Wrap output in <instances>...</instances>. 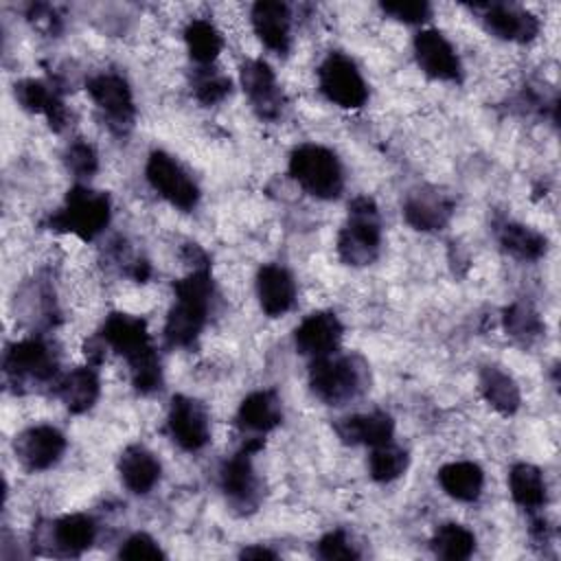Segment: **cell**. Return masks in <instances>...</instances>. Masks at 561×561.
Returning a JSON list of instances; mask_svg holds the SVG:
<instances>
[{
  "label": "cell",
  "instance_id": "cell-6",
  "mask_svg": "<svg viewBox=\"0 0 561 561\" xmlns=\"http://www.w3.org/2000/svg\"><path fill=\"white\" fill-rule=\"evenodd\" d=\"M110 215L112 204L107 193L77 184L68 191L64 208L48 219V226L59 232H72L83 241H92L110 224Z\"/></svg>",
  "mask_w": 561,
  "mask_h": 561
},
{
  "label": "cell",
  "instance_id": "cell-11",
  "mask_svg": "<svg viewBox=\"0 0 561 561\" xmlns=\"http://www.w3.org/2000/svg\"><path fill=\"white\" fill-rule=\"evenodd\" d=\"M88 92L96 103V107L105 114L112 129L125 131L127 127H131L136 116V105H134L131 90L123 77L112 72L96 75L88 81Z\"/></svg>",
  "mask_w": 561,
  "mask_h": 561
},
{
  "label": "cell",
  "instance_id": "cell-40",
  "mask_svg": "<svg viewBox=\"0 0 561 561\" xmlns=\"http://www.w3.org/2000/svg\"><path fill=\"white\" fill-rule=\"evenodd\" d=\"M241 559H276V552L265 548V546H250V548H243Z\"/></svg>",
  "mask_w": 561,
  "mask_h": 561
},
{
  "label": "cell",
  "instance_id": "cell-26",
  "mask_svg": "<svg viewBox=\"0 0 561 561\" xmlns=\"http://www.w3.org/2000/svg\"><path fill=\"white\" fill-rule=\"evenodd\" d=\"M101 386L92 368H77L57 383V394L72 414L88 412L99 399Z\"/></svg>",
  "mask_w": 561,
  "mask_h": 561
},
{
  "label": "cell",
  "instance_id": "cell-20",
  "mask_svg": "<svg viewBox=\"0 0 561 561\" xmlns=\"http://www.w3.org/2000/svg\"><path fill=\"white\" fill-rule=\"evenodd\" d=\"M335 432L346 445L379 447L392 440L394 421L388 412L375 410L368 414H353L335 423Z\"/></svg>",
  "mask_w": 561,
  "mask_h": 561
},
{
  "label": "cell",
  "instance_id": "cell-7",
  "mask_svg": "<svg viewBox=\"0 0 561 561\" xmlns=\"http://www.w3.org/2000/svg\"><path fill=\"white\" fill-rule=\"evenodd\" d=\"M263 449V438H250L219 469V484L228 502L241 511H254L261 500V484L252 467V456Z\"/></svg>",
  "mask_w": 561,
  "mask_h": 561
},
{
  "label": "cell",
  "instance_id": "cell-34",
  "mask_svg": "<svg viewBox=\"0 0 561 561\" xmlns=\"http://www.w3.org/2000/svg\"><path fill=\"white\" fill-rule=\"evenodd\" d=\"M504 329L508 335L519 340H533L541 335V320L539 313L528 302H515L504 311Z\"/></svg>",
  "mask_w": 561,
  "mask_h": 561
},
{
  "label": "cell",
  "instance_id": "cell-36",
  "mask_svg": "<svg viewBox=\"0 0 561 561\" xmlns=\"http://www.w3.org/2000/svg\"><path fill=\"white\" fill-rule=\"evenodd\" d=\"M66 164H68V169H70L77 178H90V175L96 171L99 160H96L94 149H92L88 142L77 140V142H72V145L68 147V151H66Z\"/></svg>",
  "mask_w": 561,
  "mask_h": 561
},
{
  "label": "cell",
  "instance_id": "cell-9",
  "mask_svg": "<svg viewBox=\"0 0 561 561\" xmlns=\"http://www.w3.org/2000/svg\"><path fill=\"white\" fill-rule=\"evenodd\" d=\"M2 366H4V375L13 383H22V381L44 383L55 377L57 357L44 340L31 337V340H22L7 346Z\"/></svg>",
  "mask_w": 561,
  "mask_h": 561
},
{
  "label": "cell",
  "instance_id": "cell-38",
  "mask_svg": "<svg viewBox=\"0 0 561 561\" xmlns=\"http://www.w3.org/2000/svg\"><path fill=\"white\" fill-rule=\"evenodd\" d=\"M121 559L138 561V559H164V552L160 546L147 535V533H136L131 535L118 550Z\"/></svg>",
  "mask_w": 561,
  "mask_h": 561
},
{
  "label": "cell",
  "instance_id": "cell-15",
  "mask_svg": "<svg viewBox=\"0 0 561 561\" xmlns=\"http://www.w3.org/2000/svg\"><path fill=\"white\" fill-rule=\"evenodd\" d=\"M414 55L425 75L440 81H460V61L454 46L436 28L419 31L414 37Z\"/></svg>",
  "mask_w": 561,
  "mask_h": 561
},
{
  "label": "cell",
  "instance_id": "cell-12",
  "mask_svg": "<svg viewBox=\"0 0 561 561\" xmlns=\"http://www.w3.org/2000/svg\"><path fill=\"white\" fill-rule=\"evenodd\" d=\"M167 427L171 438L186 451L202 449L210 438L206 408L197 399L184 394H175L171 399Z\"/></svg>",
  "mask_w": 561,
  "mask_h": 561
},
{
  "label": "cell",
  "instance_id": "cell-32",
  "mask_svg": "<svg viewBox=\"0 0 561 561\" xmlns=\"http://www.w3.org/2000/svg\"><path fill=\"white\" fill-rule=\"evenodd\" d=\"M432 550L436 557L447 561L469 559L476 550V537L460 524H443L432 537Z\"/></svg>",
  "mask_w": 561,
  "mask_h": 561
},
{
  "label": "cell",
  "instance_id": "cell-16",
  "mask_svg": "<svg viewBox=\"0 0 561 561\" xmlns=\"http://www.w3.org/2000/svg\"><path fill=\"white\" fill-rule=\"evenodd\" d=\"M454 213V202L447 193H440L438 188L423 186L412 191L403 202V217L405 221L423 232L440 230L447 226Z\"/></svg>",
  "mask_w": 561,
  "mask_h": 561
},
{
  "label": "cell",
  "instance_id": "cell-21",
  "mask_svg": "<svg viewBox=\"0 0 561 561\" xmlns=\"http://www.w3.org/2000/svg\"><path fill=\"white\" fill-rule=\"evenodd\" d=\"M482 20L489 33L511 42H530L539 31L537 18L513 4H486Z\"/></svg>",
  "mask_w": 561,
  "mask_h": 561
},
{
  "label": "cell",
  "instance_id": "cell-13",
  "mask_svg": "<svg viewBox=\"0 0 561 561\" xmlns=\"http://www.w3.org/2000/svg\"><path fill=\"white\" fill-rule=\"evenodd\" d=\"M241 85L250 99L252 110L261 118L276 121L283 114V92L276 83L274 70L263 59H248L241 66Z\"/></svg>",
  "mask_w": 561,
  "mask_h": 561
},
{
  "label": "cell",
  "instance_id": "cell-3",
  "mask_svg": "<svg viewBox=\"0 0 561 561\" xmlns=\"http://www.w3.org/2000/svg\"><path fill=\"white\" fill-rule=\"evenodd\" d=\"M309 386L311 392L327 405H342L366 390L368 370L357 355L331 353L313 359Z\"/></svg>",
  "mask_w": 561,
  "mask_h": 561
},
{
  "label": "cell",
  "instance_id": "cell-29",
  "mask_svg": "<svg viewBox=\"0 0 561 561\" xmlns=\"http://www.w3.org/2000/svg\"><path fill=\"white\" fill-rule=\"evenodd\" d=\"M508 489L513 500L528 511L541 508L546 504V482L541 478V471L535 465H528V462L513 465L508 473Z\"/></svg>",
  "mask_w": 561,
  "mask_h": 561
},
{
  "label": "cell",
  "instance_id": "cell-25",
  "mask_svg": "<svg viewBox=\"0 0 561 561\" xmlns=\"http://www.w3.org/2000/svg\"><path fill=\"white\" fill-rule=\"evenodd\" d=\"M438 482L443 491L458 502H473L480 497L484 486V473L476 462L458 460L440 467Z\"/></svg>",
  "mask_w": 561,
  "mask_h": 561
},
{
  "label": "cell",
  "instance_id": "cell-23",
  "mask_svg": "<svg viewBox=\"0 0 561 561\" xmlns=\"http://www.w3.org/2000/svg\"><path fill=\"white\" fill-rule=\"evenodd\" d=\"M118 471L123 484L136 495L149 493L160 480V462L142 445H131L121 454Z\"/></svg>",
  "mask_w": 561,
  "mask_h": 561
},
{
  "label": "cell",
  "instance_id": "cell-22",
  "mask_svg": "<svg viewBox=\"0 0 561 561\" xmlns=\"http://www.w3.org/2000/svg\"><path fill=\"white\" fill-rule=\"evenodd\" d=\"M15 99L28 112L44 114L55 131H61L68 121V110L61 96L39 79H22L15 83Z\"/></svg>",
  "mask_w": 561,
  "mask_h": 561
},
{
  "label": "cell",
  "instance_id": "cell-5",
  "mask_svg": "<svg viewBox=\"0 0 561 561\" xmlns=\"http://www.w3.org/2000/svg\"><path fill=\"white\" fill-rule=\"evenodd\" d=\"M291 178L318 199H335L344 188V173L337 156L322 145H300L289 156Z\"/></svg>",
  "mask_w": 561,
  "mask_h": 561
},
{
  "label": "cell",
  "instance_id": "cell-19",
  "mask_svg": "<svg viewBox=\"0 0 561 561\" xmlns=\"http://www.w3.org/2000/svg\"><path fill=\"white\" fill-rule=\"evenodd\" d=\"M256 296L261 309L270 318L287 313L296 300V283L287 267L278 263H267L256 274Z\"/></svg>",
  "mask_w": 561,
  "mask_h": 561
},
{
  "label": "cell",
  "instance_id": "cell-18",
  "mask_svg": "<svg viewBox=\"0 0 561 561\" xmlns=\"http://www.w3.org/2000/svg\"><path fill=\"white\" fill-rule=\"evenodd\" d=\"M252 26L259 39L274 53L285 55L291 46V13L285 2L263 0L252 7Z\"/></svg>",
  "mask_w": 561,
  "mask_h": 561
},
{
  "label": "cell",
  "instance_id": "cell-4",
  "mask_svg": "<svg viewBox=\"0 0 561 561\" xmlns=\"http://www.w3.org/2000/svg\"><path fill=\"white\" fill-rule=\"evenodd\" d=\"M381 245V219L375 199L359 195L348 204L346 221L337 234V254L348 265H368Z\"/></svg>",
  "mask_w": 561,
  "mask_h": 561
},
{
  "label": "cell",
  "instance_id": "cell-35",
  "mask_svg": "<svg viewBox=\"0 0 561 561\" xmlns=\"http://www.w3.org/2000/svg\"><path fill=\"white\" fill-rule=\"evenodd\" d=\"M193 92L199 103L215 105L230 94V79L226 75H221L219 70L204 68L193 79Z\"/></svg>",
  "mask_w": 561,
  "mask_h": 561
},
{
  "label": "cell",
  "instance_id": "cell-8",
  "mask_svg": "<svg viewBox=\"0 0 561 561\" xmlns=\"http://www.w3.org/2000/svg\"><path fill=\"white\" fill-rule=\"evenodd\" d=\"M322 94L346 110L362 107L368 99V88L357 66L342 53H331L318 70Z\"/></svg>",
  "mask_w": 561,
  "mask_h": 561
},
{
  "label": "cell",
  "instance_id": "cell-39",
  "mask_svg": "<svg viewBox=\"0 0 561 561\" xmlns=\"http://www.w3.org/2000/svg\"><path fill=\"white\" fill-rule=\"evenodd\" d=\"M381 9H383V13L392 15L399 22H405V24H421L432 13V7L423 0L421 2L419 0H412V2H381Z\"/></svg>",
  "mask_w": 561,
  "mask_h": 561
},
{
  "label": "cell",
  "instance_id": "cell-33",
  "mask_svg": "<svg viewBox=\"0 0 561 561\" xmlns=\"http://www.w3.org/2000/svg\"><path fill=\"white\" fill-rule=\"evenodd\" d=\"M408 462L410 458L405 449L392 443H386V445L373 447V454L368 458V471H370V478L377 482H392L408 469Z\"/></svg>",
  "mask_w": 561,
  "mask_h": 561
},
{
  "label": "cell",
  "instance_id": "cell-14",
  "mask_svg": "<svg viewBox=\"0 0 561 561\" xmlns=\"http://www.w3.org/2000/svg\"><path fill=\"white\" fill-rule=\"evenodd\" d=\"M13 449L18 460L28 471H44L61 458L66 449V438L53 425H35L15 436Z\"/></svg>",
  "mask_w": 561,
  "mask_h": 561
},
{
  "label": "cell",
  "instance_id": "cell-24",
  "mask_svg": "<svg viewBox=\"0 0 561 561\" xmlns=\"http://www.w3.org/2000/svg\"><path fill=\"white\" fill-rule=\"evenodd\" d=\"M283 419L280 401L272 390H256L248 394L237 412V423L243 430L265 434L274 430Z\"/></svg>",
  "mask_w": 561,
  "mask_h": 561
},
{
  "label": "cell",
  "instance_id": "cell-27",
  "mask_svg": "<svg viewBox=\"0 0 561 561\" xmlns=\"http://www.w3.org/2000/svg\"><path fill=\"white\" fill-rule=\"evenodd\" d=\"M480 392L502 414H513L522 401L513 377L497 366H484L480 370Z\"/></svg>",
  "mask_w": 561,
  "mask_h": 561
},
{
  "label": "cell",
  "instance_id": "cell-1",
  "mask_svg": "<svg viewBox=\"0 0 561 561\" xmlns=\"http://www.w3.org/2000/svg\"><path fill=\"white\" fill-rule=\"evenodd\" d=\"M101 340L123 355L129 364L131 383L138 392L149 394L162 383V368L151 346L147 322L129 313H110L101 329Z\"/></svg>",
  "mask_w": 561,
  "mask_h": 561
},
{
  "label": "cell",
  "instance_id": "cell-2",
  "mask_svg": "<svg viewBox=\"0 0 561 561\" xmlns=\"http://www.w3.org/2000/svg\"><path fill=\"white\" fill-rule=\"evenodd\" d=\"M175 305L164 324V340L169 346H191L208 320L213 296V278L206 267H195L188 276L173 283Z\"/></svg>",
  "mask_w": 561,
  "mask_h": 561
},
{
  "label": "cell",
  "instance_id": "cell-37",
  "mask_svg": "<svg viewBox=\"0 0 561 561\" xmlns=\"http://www.w3.org/2000/svg\"><path fill=\"white\" fill-rule=\"evenodd\" d=\"M318 554L327 561H335V559H357V550L353 548V543L348 541L344 530H331L327 533L320 541H318Z\"/></svg>",
  "mask_w": 561,
  "mask_h": 561
},
{
  "label": "cell",
  "instance_id": "cell-10",
  "mask_svg": "<svg viewBox=\"0 0 561 561\" xmlns=\"http://www.w3.org/2000/svg\"><path fill=\"white\" fill-rule=\"evenodd\" d=\"M147 180L149 184L180 210H193L199 199L197 184L188 173L164 151H151L147 160Z\"/></svg>",
  "mask_w": 561,
  "mask_h": 561
},
{
  "label": "cell",
  "instance_id": "cell-28",
  "mask_svg": "<svg viewBox=\"0 0 561 561\" xmlns=\"http://www.w3.org/2000/svg\"><path fill=\"white\" fill-rule=\"evenodd\" d=\"M94 537H96L94 522L81 513L66 515V517L57 519L53 526L55 546L64 554H72V557L81 554L83 550H88L94 543Z\"/></svg>",
  "mask_w": 561,
  "mask_h": 561
},
{
  "label": "cell",
  "instance_id": "cell-31",
  "mask_svg": "<svg viewBox=\"0 0 561 561\" xmlns=\"http://www.w3.org/2000/svg\"><path fill=\"white\" fill-rule=\"evenodd\" d=\"M184 39H186L191 57L202 66L213 64L224 48L221 33L215 28V24L210 20H204V18L191 20L186 24Z\"/></svg>",
  "mask_w": 561,
  "mask_h": 561
},
{
  "label": "cell",
  "instance_id": "cell-17",
  "mask_svg": "<svg viewBox=\"0 0 561 561\" xmlns=\"http://www.w3.org/2000/svg\"><path fill=\"white\" fill-rule=\"evenodd\" d=\"M342 340V322L331 311H316L307 316L294 331L298 353L309 357H324L335 353Z\"/></svg>",
  "mask_w": 561,
  "mask_h": 561
},
{
  "label": "cell",
  "instance_id": "cell-30",
  "mask_svg": "<svg viewBox=\"0 0 561 561\" xmlns=\"http://www.w3.org/2000/svg\"><path fill=\"white\" fill-rule=\"evenodd\" d=\"M500 245L519 261H537L546 252V237L522 224H504L497 232Z\"/></svg>",
  "mask_w": 561,
  "mask_h": 561
}]
</instances>
